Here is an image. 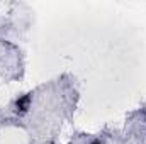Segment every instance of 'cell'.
<instances>
[{"label":"cell","instance_id":"obj_1","mask_svg":"<svg viewBox=\"0 0 146 144\" xmlns=\"http://www.w3.org/2000/svg\"><path fill=\"white\" fill-rule=\"evenodd\" d=\"M31 104H33V93H24V95H21V97L15 100V104H14L15 114H19V115L27 114L29 108H31Z\"/></svg>","mask_w":146,"mask_h":144},{"label":"cell","instance_id":"obj_2","mask_svg":"<svg viewBox=\"0 0 146 144\" xmlns=\"http://www.w3.org/2000/svg\"><path fill=\"white\" fill-rule=\"evenodd\" d=\"M90 144H102V143H100V141H92Z\"/></svg>","mask_w":146,"mask_h":144}]
</instances>
